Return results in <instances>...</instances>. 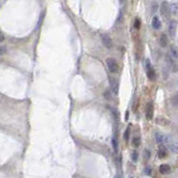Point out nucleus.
Segmentation results:
<instances>
[{"label": "nucleus", "instance_id": "f257e3e1", "mask_svg": "<svg viewBox=\"0 0 178 178\" xmlns=\"http://www.w3.org/2000/svg\"><path fill=\"white\" fill-rule=\"evenodd\" d=\"M145 69H146L148 78L150 81H155L156 80V71L153 68L152 64H151L149 59H146V60H145Z\"/></svg>", "mask_w": 178, "mask_h": 178}, {"label": "nucleus", "instance_id": "f03ea898", "mask_svg": "<svg viewBox=\"0 0 178 178\" xmlns=\"http://www.w3.org/2000/svg\"><path fill=\"white\" fill-rule=\"evenodd\" d=\"M106 64H107V67L108 69V71L112 74H116L118 72V64H117V62L115 60L113 57H108L107 60H106Z\"/></svg>", "mask_w": 178, "mask_h": 178}, {"label": "nucleus", "instance_id": "7ed1b4c3", "mask_svg": "<svg viewBox=\"0 0 178 178\" xmlns=\"http://www.w3.org/2000/svg\"><path fill=\"white\" fill-rule=\"evenodd\" d=\"M166 62L168 68L172 71L173 72H178V64L175 61V59H174L170 55H167L166 56Z\"/></svg>", "mask_w": 178, "mask_h": 178}, {"label": "nucleus", "instance_id": "20e7f679", "mask_svg": "<svg viewBox=\"0 0 178 178\" xmlns=\"http://www.w3.org/2000/svg\"><path fill=\"white\" fill-rule=\"evenodd\" d=\"M170 6H169V4L167 2V1H164L162 2L161 5H160V14H161V16L164 18V19H167L170 15Z\"/></svg>", "mask_w": 178, "mask_h": 178}, {"label": "nucleus", "instance_id": "39448f33", "mask_svg": "<svg viewBox=\"0 0 178 178\" xmlns=\"http://www.w3.org/2000/svg\"><path fill=\"white\" fill-rule=\"evenodd\" d=\"M100 39H101L102 44L105 48H107L108 49L112 48V47H113V41H112V39L110 38L109 35H108L106 33H103V34H101Z\"/></svg>", "mask_w": 178, "mask_h": 178}, {"label": "nucleus", "instance_id": "423d86ee", "mask_svg": "<svg viewBox=\"0 0 178 178\" xmlns=\"http://www.w3.org/2000/svg\"><path fill=\"white\" fill-rule=\"evenodd\" d=\"M145 114L148 120H151L153 118L154 115V106L152 102H148L146 106V110H145Z\"/></svg>", "mask_w": 178, "mask_h": 178}, {"label": "nucleus", "instance_id": "0eeeda50", "mask_svg": "<svg viewBox=\"0 0 178 178\" xmlns=\"http://www.w3.org/2000/svg\"><path fill=\"white\" fill-rule=\"evenodd\" d=\"M176 29H177V23L175 21H171L168 25V33L171 38H174L175 36Z\"/></svg>", "mask_w": 178, "mask_h": 178}, {"label": "nucleus", "instance_id": "6e6552de", "mask_svg": "<svg viewBox=\"0 0 178 178\" xmlns=\"http://www.w3.org/2000/svg\"><path fill=\"white\" fill-rule=\"evenodd\" d=\"M155 139H156V141L159 144H162L164 142L167 141V137L165 136L164 134H162L161 133H156L155 134Z\"/></svg>", "mask_w": 178, "mask_h": 178}, {"label": "nucleus", "instance_id": "1a4fd4ad", "mask_svg": "<svg viewBox=\"0 0 178 178\" xmlns=\"http://www.w3.org/2000/svg\"><path fill=\"white\" fill-rule=\"evenodd\" d=\"M151 25H152V27L155 30H159L161 27V22H160L159 18L157 16H154L152 19V22H151Z\"/></svg>", "mask_w": 178, "mask_h": 178}, {"label": "nucleus", "instance_id": "9d476101", "mask_svg": "<svg viewBox=\"0 0 178 178\" xmlns=\"http://www.w3.org/2000/svg\"><path fill=\"white\" fill-rule=\"evenodd\" d=\"M159 44L162 48H166L168 44V38L165 33H162L159 38Z\"/></svg>", "mask_w": 178, "mask_h": 178}, {"label": "nucleus", "instance_id": "9b49d317", "mask_svg": "<svg viewBox=\"0 0 178 178\" xmlns=\"http://www.w3.org/2000/svg\"><path fill=\"white\" fill-rule=\"evenodd\" d=\"M109 84L111 86V89L113 90V92L115 94L117 93V83H116V79L113 78V77H109Z\"/></svg>", "mask_w": 178, "mask_h": 178}, {"label": "nucleus", "instance_id": "f8f14e48", "mask_svg": "<svg viewBox=\"0 0 178 178\" xmlns=\"http://www.w3.org/2000/svg\"><path fill=\"white\" fill-rule=\"evenodd\" d=\"M171 170V167L169 165H167V164H163L159 167V172L163 175H166V174H168Z\"/></svg>", "mask_w": 178, "mask_h": 178}, {"label": "nucleus", "instance_id": "ddd939ff", "mask_svg": "<svg viewBox=\"0 0 178 178\" xmlns=\"http://www.w3.org/2000/svg\"><path fill=\"white\" fill-rule=\"evenodd\" d=\"M170 56H172L175 60H178V48L172 46L170 48Z\"/></svg>", "mask_w": 178, "mask_h": 178}, {"label": "nucleus", "instance_id": "4468645a", "mask_svg": "<svg viewBox=\"0 0 178 178\" xmlns=\"http://www.w3.org/2000/svg\"><path fill=\"white\" fill-rule=\"evenodd\" d=\"M157 154H159V159H164L167 156V149L164 145H160V147L159 149V153Z\"/></svg>", "mask_w": 178, "mask_h": 178}, {"label": "nucleus", "instance_id": "2eb2a0df", "mask_svg": "<svg viewBox=\"0 0 178 178\" xmlns=\"http://www.w3.org/2000/svg\"><path fill=\"white\" fill-rule=\"evenodd\" d=\"M141 143V138L140 136H135V137H134V139H133V145H134L135 148L140 147Z\"/></svg>", "mask_w": 178, "mask_h": 178}, {"label": "nucleus", "instance_id": "dca6fc26", "mask_svg": "<svg viewBox=\"0 0 178 178\" xmlns=\"http://www.w3.org/2000/svg\"><path fill=\"white\" fill-rule=\"evenodd\" d=\"M172 104H173V106H175V107H178V92H176V93L173 96Z\"/></svg>", "mask_w": 178, "mask_h": 178}, {"label": "nucleus", "instance_id": "f3484780", "mask_svg": "<svg viewBox=\"0 0 178 178\" xmlns=\"http://www.w3.org/2000/svg\"><path fill=\"white\" fill-rule=\"evenodd\" d=\"M170 10L174 15H176V13L178 11V4H175V3L172 4V5L170 6Z\"/></svg>", "mask_w": 178, "mask_h": 178}, {"label": "nucleus", "instance_id": "a211bd4d", "mask_svg": "<svg viewBox=\"0 0 178 178\" xmlns=\"http://www.w3.org/2000/svg\"><path fill=\"white\" fill-rule=\"evenodd\" d=\"M112 146H113V149H114L115 152H117V151H118V142H117L116 139H115V138L112 139Z\"/></svg>", "mask_w": 178, "mask_h": 178}, {"label": "nucleus", "instance_id": "6ab92c4d", "mask_svg": "<svg viewBox=\"0 0 178 178\" xmlns=\"http://www.w3.org/2000/svg\"><path fill=\"white\" fill-rule=\"evenodd\" d=\"M129 137H130V126H128L126 128V130H125L124 134V139L125 140V141H128Z\"/></svg>", "mask_w": 178, "mask_h": 178}, {"label": "nucleus", "instance_id": "aec40b11", "mask_svg": "<svg viewBox=\"0 0 178 178\" xmlns=\"http://www.w3.org/2000/svg\"><path fill=\"white\" fill-rule=\"evenodd\" d=\"M138 159H139V154H138L137 151H134L133 153H132V160H133L134 163L138 161Z\"/></svg>", "mask_w": 178, "mask_h": 178}, {"label": "nucleus", "instance_id": "412c9836", "mask_svg": "<svg viewBox=\"0 0 178 178\" xmlns=\"http://www.w3.org/2000/svg\"><path fill=\"white\" fill-rule=\"evenodd\" d=\"M134 28L139 30L141 28V20L139 18H135V21H134Z\"/></svg>", "mask_w": 178, "mask_h": 178}, {"label": "nucleus", "instance_id": "4be33fe9", "mask_svg": "<svg viewBox=\"0 0 178 178\" xmlns=\"http://www.w3.org/2000/svg\"><path fill=\"white\" fill-rule=\"evenodd\" d=\"M6 52V48L5 46H0V56H3L4 54H5Z\"/></svg>", "mask_w": 178, "mask_h": 178}, {"label": "nucleus", "instance_id": "5701e85b", "mask_svg": "<svg viewBox=\"0 0 178 178\" xmlns=\"http://www.w3.org/2000/svg\"><path fill=\"white\" fill-rule=\"evenodd\" d=\"M4 41H5V36H4V34L2 33V32L0 31V43H2Z\"/></svg>", "mask_w": 178, "mask_h": 178}, {"label": "nucleus", "instance_id": "b1692460", "mask_svg": "<svg viewBox=\"0 0 178 178\" xmlns=\"http://www.w3.org/2000/svg\"><path fill=\"white\" fill-rule=\"evenodd\" d=\"M149 155H150V152L149 150H145V152H144V157H147L148 159L149 157Z\"/></svg>", "mask_w": 178, "mask_h": 178}, {"label": "nucleus", "instance_id": "393cba45", "mask_svg": "<svg viewBox=\"0 0 178 178\" xmlns=\"http://www.w3.org/2000/svg\"><path fill=\"white\" fill-rule=\"evenodd\" d=\"M131 178H133V177H131Z\"/></svg>", "mask_w": 178, "mask_h": 178}]
</instances>
